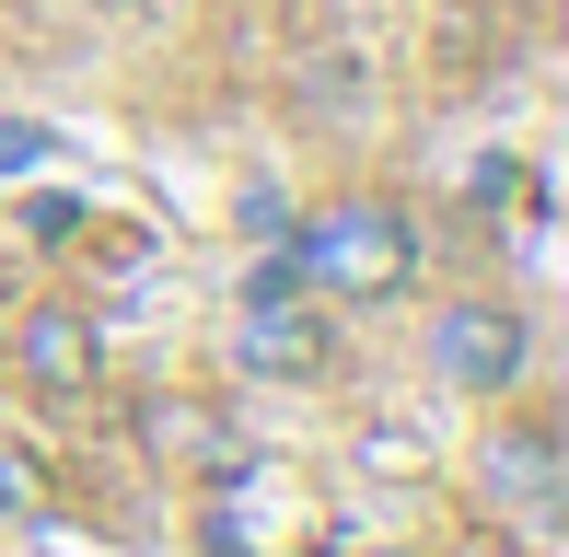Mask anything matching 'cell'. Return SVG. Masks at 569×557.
Instances as JSON below:
<instances>
[{
    "label": "cell",
    "instance_id": "4",
    "mask_svg": "<svg viewBox=\"0 0 569 557\" xmlns=\"http://www.w3.org/2000/svg\"><path fill=\"white\" fill-rule=\"evenodd\" d=\"M477 476H488V499L500 512H523V523H558V499H569V442L547 418H511L500 442L477 453Z\"/></svg>",
    "mask_w": 569,
    "mask_h": 557
},
{
    "label": "cell",
    "instance_id": "1",
    "mask_svg": "<svg viewBox=\"0 0 569 557\" xmlns=\"http://www.w3.org/2000/svg\"><path fill=\"white\" fill-rule=\"evenodd\" d=\"M291 256H302V278H315V291L383 302V291H407V278H419V221H407L396 198H338V210L302 221Z\"/></svg>",
    "mask_w": 569,
    "mask_h": 557
},
{
    "label": "cell",
    "instance_id": "6",
    "mask_svg": "<svg viewBox=\"0 0 569 557\" xmlns=\"http://www.w3.org/2000/svg\"><path fill=\"white\" fill-rule=\"evenodd\" d=\"M0 512H23V523L47 512V465H36V453H12V442H0Z\"/></svg>",
    "mask_w": 569,
    "mask_h": 557
},
{
    "label": "cell",
    "instance_id": "2",
    "mask_svg": "<svg viewBox=\"0 0 569 557\" xmlns=\"http://www.w3.org/2000/svg\"><path fill=\"white\" fill-rule=\"evenodd\" d=\"M535 361V325L511 314V302H453L442 325H430V372H442L453 395H511Z\"/></svg>",
    "mask_w": 569,
    "mask_h": 557
},
{
    "label": "cell",
    "instance_id": "5",
    "mask_svg": "<svg viewBox=\"0 0 569 557\" xmlns=\"http://www.w3.org/2000/svg\"><path fill=\"white\" fill-rule=\"evenodd\" d=\"M232 348H244V372H268V384H279V372H291V384L326 372V325L302 314V302H244V337H232Z\"/></svg>",
    "mask_w": 569,
    "mask_h": 557
},
{
    "label": "cell",
    "instance_id": "7",
    "mask_svg": "<svg viewBox=\"0 0 569 557\" xmlns=\"http://www.w3.org/2000/svg\"><path fill=\"white\" fill-rule=\"evenodd\" d=\"M47 163V129L36 117H0V174H36Z\"/></svg>",
    "mask_w": 569,
    "mask_h": 557
},
{
    "label": "cell",
    "instance_id": "8",
    "mask_svg": "<svg viewBox=\"0 0 569 557\" xmlns=\"http://www.w3.org/2000/svg\"><path fill=\"white\" fill-rule=\"evenodd\" d=\"M302 291V256H256V278H244V302H291Z\"/></svg>",
    "mask_w": 569,
    "mask_h": 557
},
{
    "label": "cell",
    "instance_id": "3",
    "mask_svg": "<svg viewBox=\"0 0 569 557\" xmlns=\"http://www.w3.org/2000/svg\"><path fill=\"white\" fill-rule=\"evenodd\" d=\"M12 361L36 395H93L106 384V325L82 314V302H36V314L12 325Z\"/></svg>",
    "mask_w": 569,
    "mask_h": 557
}]
</instances>
